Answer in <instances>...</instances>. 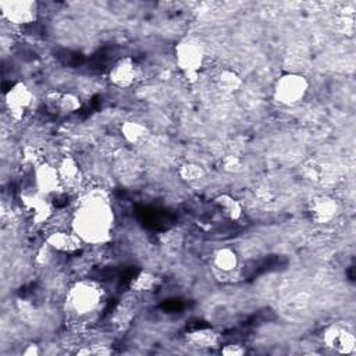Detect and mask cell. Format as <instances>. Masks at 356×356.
<instances>
[{"label":"cell","mask_w":356,"mask_h":356,"mask_svg":"<svg viewBox=\"0 0 356 356\" xmlns=\"http://www.w3.org/2000/svg\"><path fill=\"white\" fill-rule=\"evenodd\" d=\"M113 229V211L102 196H88L72 220V231L82 242L102 243L108 239Z\"/></svg>","instance_id":"obj_1"},{"label":"cell","mask_w":356,"mask_h":356,"mask_svg":"<svg viewBox=\"0 0 356 356\" xmlns=\"http://www.w3.org/2000/svg\"><path fill=\"white\" fill-rule=\"evenodd\" d=\"M103 289L95 281L76 282L67 295V309L75 318H88L102 306Z\"/></svg>","instance_id":"obj_2"},{"label":"cell","mask_w":356,"mask_h":356,"mask_svg":"<svg viewBox=\"0 0 356 356\" xmlns=\"http://www.w3.org/2000/svg\"><path fill=\"white\" fill-rule=\"evenodd\" d=\"M174 54L177 67L184 78L189 83L196 82L204 64V49L200 42L193 38H184L177 43Z\"/></svg>","instance_id":"obj_3"},{"label":"cell","mask_w":356,"mask_h":356,"mask_svg":"<svg viewBox=\"0 0 356 356\" xmlns=\"http://www.w3.org/2000/svg\"><path fill=\"white\" fill-rule=\"evenodd\" d=\"M309 90V81L302 74L288 72L280 76L274 85V99L278 104L293 107L303 102Z\"/></svg>","instance_id":"obj_4"},{"label":"cell","mask_w":356,"mask_h":356,"mask_svg":"<svg viewBox=\"0 0 356 356\" xmlns=\"http://www.w3.org/2000/svg\"><path fill=\"white\" fill-rule=\"evenodd\" d=\"M1 17L14 25H28L38 18V4L29 0H1Z\"/></svg>","instance_id":"obj_5"},{"label":"cell","mask_w":356,"mask_h":356,"mask_svg":"<svg viewBox=\"0 0 356 356\" xmlns=\"http://www.w3.org/2000/svg\"><path fill=\"white\" fill-rule=\"evenodd\" d=\"M35 96L25 82H15L4 93V104L10 115L15 120H21L32 107Z\"/></svg>","instance_id":"obj_6"},{"label":"cell","mask_w":356,"mask_h":356,"mask_svg":"<svg viewBox=\"0 0 356 356\" xmlns=\"http://www.w3.org/2000/svg\"><path fill=\"white\" fill-rule=\"evenodd\" d=\"M323 342L335 353L350 355L356 348L355 334L339 324H332L323 332Z\"/></svg>","instance_id":"obj_7"},{"label":"cell","mask_w":356,"mask_h":356,"mask_svg":"<svg viewBox=\"0 0 356 356\" xmlns=\"http://www.w3.org/2000/svg\"><path fill=\"white\" fill-rule=\"evenodd\" d=\"M139 65L131 57H122L117 60L108 71V81L113 86L120 89L131 88L139 79Z\"/></svg>","instance_id":"obj_8"},{"label":"cell","mask_w":356,"mask_h":356,"mask_svg":"<svg viewBox=\"0 0 356 356\" xmlns=\"http://www.w3.org/2000/svg\"><path fill=\"white\" fill-rule=\"evenodd\" d=\"M33 184L35 189L44 196L57 192L61 188L57 165H51L46 161L38 164L33 168Z\"/></svg>","instance_id":"obj_9"},{"label":"cell","mask_w":356,"mask_h":356,"mask_svg":"<svg viewBox=\"0 0 356 356\" xmlns=\"http://www.w3.org/2000/svg\"><path fill=\"white\" fill-rule=\"evenodd\" d=\"M309 214L317 224H328L338 214V203L330 196L313 197L309 203Z\"/></svg>","instance_id":"obj_10"},{"label":"cell","mask_w":356,"mask_h":356,"mask_svg":"<svg viewBox=\"0 0 356 356\" xmlns=\"http://www.w3.org/2000/svg\"><path fill=\"white\" fill-rule=\"evenodd\" d=\"M82 243V239L74 231H53L46 238V245L60 253H74Z\"/></svg>","instance_id":"obj_11"},{"label":"cell","mask_w":356,"mask_h":356,"mask_svg":"<svg viewBox=\"0 0 356 356\" xmlns=\"http://www.w3.org/2000/svg\"><path fill=\"white\" fill-rule=\"evenodd\" d=\"M47 107L57 114H70L81 107V100L71 92H49L46 96Z\"/></svg>","instance_id":"obj_12"},{"label":"cell","mask_w":356,"mask_h":356,"mask_svg":"<svg viewBox=\"0 0 356 356\" xmlns=\"http://www.w3.org/2000/svg\"><path fill=\"white\" fill-rule=\"evenodd\" d=\"M22 199H24L25 207L31 211L32 218H33L38 224L47 221V218L50 217L53 209H51L50 202L46 200V196H44V195H42V193H39L38 191H35V193L25 195Z\"/></svg>","instance_id":"obj_13"},{"label":"cell","mask_w":356,"mask_h":356,"mask_svg":"<svg viewBox=\"0 0 356 356\" xmlns=\"http://www.w3.org/2000/svg\"><path fill=\"white\" fill-rule=\"evenodd\" d=\"M57 171H58V175H60L61 186L74 188V186L79 185L81 178H82V172H81V168H79V165H78V163L74 157L65 156L57 164Z\"/></svg>","instance_id":"obj_14"},{"label":"cell","mask_w":356,"mask_h":356,"mask_svg":"<svg viewBox=\"0 0 356 356\" xmlns=\"http://www.w3.org/2000/svg\"><path fill=\"white\" fill-rule=\"evenodd\" d=\"M186 343L197 349H213L220 343L218 334L211 328H197L185 335Z\"/></svg>","instance_id":"obj_15"},{"label":"cell","mask_w":356,"mask_h":356,"mask_svg":"<svg viewBox=\"0 0 356 356\" xmlns=\"http://www.w3.org/2000/svg\"><path fill=\"white\" fill-rule=\"evenodd\" d=\"M213 267L221 274H232L239 264L238 254L231 248H220L213 253Z\"/></svg>","instance_id":"obj_16"},{"label":"cell","mask_w":356,"mask_h":356,"mask_svg":"<svg viewBox=\"0 0 356 356\" xmlns=\"http://www.w3.org/2000/svg\"><path fill=\"white\" fill-rule=\"evenodd\" d=\"M120 132L124 140L131 145H139L143 140H146V138L149 136L147 127L139 121H132V120L124 121L120 128Z\"/></svg>","instance_id":"obj_17"},{"label":"cell","mask_w":356,"mask_h":356,"mask_svg":"<svg viewBox=\"0 0 356 356\" xmlns=\"http://www.w3.org/2000/svg\"><path fill=\"white\" fill-rule=\"evenodd\" d=\"M214 203L220 209V211L231 221H238L243 214V207L241 202L229 193H221L216 196Z\"/></svg>","instance_id":"obj_18"},{"label":"cell","mask_w":356,"mask_h":356,"mask_svg":"<svg viewBox=\"0 0 356 356\" xmlns=\"http://www.w3.org/2000/svg\"><path fill=\"white\" fill-rule=\"evenodd\" d=\"M214 83L218 90L227 95L236 93L242 86V78L232 70H221L214 76Z\"/></svg>","instance_id":"obj_19"},{"label":"cell","mask_w":356,"mask_h":356,"mask_svg":"<svg viewBox=\"0 0 356 356\" xmlns=\"http://www.w3.org/2000/svg\"><path fill=\"white\" fill-rule=\"evenodd\" d=\"M157 282H159V278L153 273L142 270L132 278L131 289L134 292H140V293L150 292L157 286Z\"/></svg>","instance_id":"obj_20"},{"label":"cell","mask_w":356,"mask_h":356,"mask_svg":"<svg viewBox=\"0 0 356 356\" xmlns=\"http://www.w3.org/2000/svg\"><path fill=\"white\" fill-rule=\"evenodd\" d=\"M179 178L186 184L199 182L204 177V168L197 163H184L178 167Z\"/></svg>","instance_id":"obj_21"},{"label":"cell","mask_w":356,"mask_h":356,"mask_svg":"<svg viewBox=\"0 0 356 356\" xmlns=\"http://www.w3.org/2000/svg\"><path fill=\"white\" fill-rule=\"evenodd\" d=\"M220 167L225 172L235 174V172H239L242 170V160L236 154H227L221 159Z\"/></svg>","instance_id":"obj_22"},{"label":"cell","mask_w":356,"mask_h":356,"mask_svg":"<svg viewBox=\"0 0 356 356\" xmlns=\"http://www.w3.org/2000/svg\"><path fill=\"white\" fill-rule=\"evenodd\" d=\"M220 352L225 356H241L245 353V349L241 346V345H236V343H229V345H225L220 349Z\"/></svg>","instance_id":"obj_23"},{"label":"cell","mask_w":356,"mask_h":356,"mask_svg":"<svg viewBox=\"0 0 356 356\" xmlns=\"http://www.w3.org/2000/svg\"><path fill=\"white\" fill-rule=\"evenodd\" d=\"M40 353L38 345H28L24 350H22V355L25 356H38Z\"/></svg>","instance_id":"obj_24"}]
</instances>
